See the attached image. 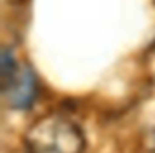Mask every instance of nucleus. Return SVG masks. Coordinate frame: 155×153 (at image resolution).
Wrapping results in <instances>:
<instances>
[{"label":"nucleus","instance_id":"nucleus-1","mask_svg":"<svg viewBox=\"0 0 155 153\" xmlns=\"http://www.w3.org/2000/svg\"><path fill=\"white\" fill-rule=\"evenodd\" d=\"M28 153H82L86 148L81 128L60 115L38 119L26 133Z\"/></svg>","mask_w":155,"mask_h":153},{"label":"nucleus","instance_id":"nucleus-2","mask_svg":"<svg viewBox=\"0 0 155 153\" xmlns=\"http://www.w3.org/2000/svg\"><path fill=\"white\" fill-rule=\"evenodd\" d=\"M4 91L11 108H29L37 97V79L28 66H18L9 79L4 80Z\"/></svg>","mask_w":155,"mask_h":153}]
</instances>
